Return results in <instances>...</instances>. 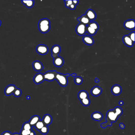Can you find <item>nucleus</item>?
<instances>
[{"label":"nucleus","mask_w":135,"mask_h":135,"mask_svg":"<svg viewBox=\"0 0 135 135\" xmlns=\"http://www.w3.org/2000/svg\"><path fill=\"white\" fill-rule=\"evenodd\" d=\"M119 115H118L114 110H110L107 111V123H104L101 124V126L103 128H105L108 126H111L112 123H115L119 118Z\"/></svg>","instance_id":"f257e3e1"},{"label":"nucleus","mask_w":135,"mask_h":135,"mask_svg":"<svg viewBox=\"0 0 135 135\" xmlns=\"http://www.w3.org/2000/svg\"><path fill=\"white\" fill-rule=\"evenodd\" d=\"M38 27L39 30L42 33H46L50 31V22L47 18L42 19L39 22Z\"/></svg>","instance_id":"f03ea898"},{"label":"nucleus","mask_w":135,"mask_h":135,"mask_svg":"<svg viewBox=\"0 0 135 135\" xmlns=\"http://www.w3.org/2000/svg\"><path fill=\"white\" fill-rule=\"evenodd\" d=\"M70 74H64L57 73L56 75L55 80H57L58 83L60 84L61 86L65 87L68 84V79L67 77L70 76Z\"/></svg>","instance_id":"7ed1b4c3"},{"label":"nucleus","mask_w":135,"mask_h":135,"mask_svg":"<svg viewBox=\"0 0 135 135\" xmlns=\"http://www.w3.org/2000/svg\"><path fill=\"white\" fill-rule=\"evenodd\" d=\"M57 72L56 71H48L43 74L44 80L48 81H52L55 80Z\"/></svg>","instance_id":"20e7f679"},{"label":"nucleus","mask_w":135,"mask_h":135,"mask_svg":"<svg viewBox=\"0 0 135 135\" xmlns=\"http://www.w3.org/2000/svg\"><path fill=\"white\" fill-rule=\"evenodd\" d=\"M87 26L82 23H80L77 25L76 31L77 34L80 36H83L87 32Z\"/></svg>","instance_id":"39448f33"},{"label":"nucleus","mask_w":135,"mask_h":135,"mask_svg":"<svg viewBox=\"0 0 135 135\" xmlns=\"http://www.w3.org/2000/svg\"><path fill=\"white\" fill-rule=\"evenodd\" d=\"M36 51L39 54L44 55L48 53V48L47 46L44 44H39L37 47Z\"/></svg>","instance_id":"423d86ee"},{"label":"nucleus","mask_w":135,"mask_h":135,"mask_svg":"<svg viewBox=\"0 0 135 135\" xmlns=\"http://www.w3.org/2000/svg\"><path fill=\"white\" fill-rule=\"evenodd\" d=\"M61 50V47L59 45H56L54 46L52 48V56L54 58L58 56Z\"/></svg>","instance_id":"0eeeda50"},{"label":"nucleus","mask_w":135,"mask_h":135,"mask_svg":"<svg viewBox=\"0 0 135 135\" xmlns=\"http://www.w3.org/2000/svg\"><path fill=\"white\" fill-rule=\"evenodd\" d=\"M124 26L127 29L133 30L135 29V21L133 20H127L124 23Z\"/></svg>","instance_id":"6e6552de"},{"label":"nucleus","mask_w":135,"mask_h":135,"mask_svg":"<svg viewBox=\"0 0 135 135\" xmlns=\"http://www.w3.org/2000/svg\"><path fill=\"white\" fill-rule=\"evenodd\" d=\"M34 82L37 85L42 83L44 80L43 74L41 73H39L35 76L33 78Z\"/></svg>","instance_id":"1a4fd4ad"},{"label":"nucleus","mask_w":135,"mask_h":135,"mask_svg":"<svg viewBox=\"0 0 135 135\" xmlns=\"http://www.w3.org/2000/svg\"><path fill=\"white\" fill-rule=\"evenodd\" d=\"M64 61L63 58L60 56L54 58L53 61V63L54 65L58 68L61 67L64 64Z\"/></svg>","instance_id":"9d476101"},{"label":"nucleus","mask_w":135,"mask_h":135,"mask_svg":"<svg viewBox=\"0 0 135 135\" xmlns=\"http://www.w3.org/2000/svg\"><path fill=\"white\" fill-rule=\"evenodd\" d=\"M16 88V87L14 85H9L6 88L5 91V94L7 96L12 94Z\"/></svg>","instance_id":"9b49d317"},{"label":"nucleus","mask_w":135,"mask_h":135,"mask_svg":"<svg viewBox=\"0 0 135 135\" xmlns=\"http://www.w3.org/2000/svg\"><path fill=\"white\" fill-rule=\"evenodd\" d=\"M86 15L90 21L95 20L96 18V14L95 12L91 9H88L86 13Z\"/></svg>","instance_id":"f8f14e48"},{"label":"nucleus","mask_w":135,"mask_h":135,"mask_svg":"<svg viewBox=\"0 0 135 135\" xmlns=\"http://www.w3.org/2000/svg\"><path fill=\"white\" fill-rule=\"evenodd\" d=\"M34 70L37 71H40L44 69L43 65L40 61H35L32 63Z\"/></svg>","instance_id":"ddd939ff"},{"label":"nucleus","mask_w":135,"mask_h":135,"mask_svg":"<svg viewBox=\"0 0 135 135\" xmlns=\"http://www.w3.org/2000/svg\"><path fill=\"white\" fill-rule=\"evenodd\" d=\"M111 92L114 95H119L121 93V87L119 85H116L113 86L111 88Z\"/></svg>","instance_id":"4468645a"},{"label":"nucleus","mask_w":135,"mask_h":135,"mask_svg":"<svg viewBox=\"0 0 135 135\" xmlns=\"http://www.w3.org/2000/svg\"><path fill=\"white\" fill-rule=\"evenodd\" d=\"M123 41L124 44L128 47H132L134 43L131 41L128 35H125L123 37Z\"/></svg>","instance_id":"2eb2a0df"},{"label":"nucleus","mask_w":135,"mask_h":135,"mask_svg":"<svg viewBox=\"0 0 135 135\" xmlns=\"http://www.w3.org/2000/svg\"><path fill=\"white\" fill-rule=\"evenodd\" d=\"M77 20L80 23H82L87 26H88V25L90 23L89 19H88L87 17L85 14L82 15L79 18H78Z\"/></svg>","instance_id":"dca6fc26"},{"label":"nucleus","mask_w":135,"mask_h":135,"mask_svg":"<svg viewBox=\"0 0 135 135\" xmlns=\"http://www.w3.org/2000/svg\"><path fill=\"white\" fill-rule=\"evenodd\" d=\"M102 92V88L98 86H95L92 88L91 94L93 96H97L100 95Z\"/></svg>","instance_id":"f3484780"},{"label":"nucleus","mask_w":135,"mask_h":135,"mask_svg":"<svg viewBox=\"0 0 135 135\" xmlns=\"http://www.w3.org/2000/svg\"><path fill=\"white\" fill-rule=\"evenodd\" d=\"M42 121L43 122L44 125L48 126V125H50L52 123V117L50 114H46L44 116Z\"/></svg>","instance_id":"a211bd4d"},{"label":"nucleus","mask_w":135,"mask_h":135,"mask_svg":"<svg viewBox=\"0 0 135 135\" xmlns=\"http://www.w3.org/2000/svg\"><path fill=\"white\" fill-rule=\"evenodd\" d=\"M83 42L86 44L88 45H92L94 43V40L91 36L86 35L84 36L82 39Z\"/></svg>","instance_id":"6ab92c4d"},{"label":"nucleus","mask_w":135,"mask_h":135,"mask_svg":"<svg viewBox=\"0 0 135 135\" xmlns=\"http://www.w3.org/2000/svg\"><path fill=\"white\" fill-rule=\"evenodd\" d=\"M92 117L93 120L99 121L103 119V116L100 112H95L92 114Z\"/></svg>","instance_id":"aec40b11"},{"label":"nucleus","mask_w":135,"mask_h":135,"mask_svg":"<svg viewBox=\"0 0 135 135\" xmlns=\"http://www.w3.org/2000/svg\"><path fill=\"white\" fill-rule=\"evenodd\" d=\"M40 120H41V119H40V117L38 115H35L31 118L29 122L31 124V126L33 127V126H34L36 123Z\"/></svg>","instance_id":"412c9836"},{"label":"nucleus","mask_w":135,"mask_h":135,"mask_svg":"<svg viewBox=\"0 0 135 135\" xmlns=\"http://www.w3.org/2000/svg\"><path fill=\"white\" fill-rule=\"evenodd\" d=\"M78 98L80 100L84 99L85 98L88 97V94L87 91L85 90H82L78 93Z\"/></svg>","instance_id":"4be33fe9"},{"label":"nucleus","mask_w":135,"mask_h":135,"mask_svg":"<svg viewBox=\"0 0 135 135\" xmlns=\"http://www.w3.org/2000/svg\"><path fill=\"white\" fill-rule=\"evenodd\" d=\"M22 2L28 8L32 7L34 5V1H22Z\"/></svg>","instance_id":"5701e85b"},{"label":"nucleus","mask_w":135,"mask_h":135,"mask_svg":"<svg viewBox=\"0 0 135 135\" xmlns=\"http://www.w3.org/2000/svg\"><path fill=\"white\" fill-rule=\"evenodd\" d=\"M44 126H45V125H44L43 121H42L40 120L36 123V124L34 126L35 127L37 130L40 131L42 128Z\"/></svg>","instance_id":"b1692460"},{"label":"nucleus","mask_w":135,"mask_h":135,"mask_svg":"<svg viewBox=\"0 0 135 135\" xmlns=\"http://www.w3.org/2000/svg\"><path fill=\"white\" fill-rule=\"evenodd\" d=\"M32 127L29 122H26L23 125L22 128L25 130H32Z\"/></svg>","instance_id":"393cba45"},{"label":"nucleus","mask_w":135,"mask_h":135,"mask_svg":"<svg viewBox=\"0 0 135 135\" xmlns=\"http://www.w3.org/2000/svg\"><path fill=\"white\" fill-rule=\"evenodd\" d=\"M87 32L90 35H94L96 33L97 31L91 28L90 26H88L87 27Z\"/></svg>","instance_id":"a878e982"},{"label":"nucleus","mask_w":135,"mask_h":135,"mask_svg":"<svg viewBox=\"0 0 135 135\" xmlns=\"http://www.w3.org/2000/svg\"><path fill=\"white\" fill-rule=\"evenodd\" d=\"M88 26H90L91 28H93V29L97 31L98 29L99 28V26L98 24L95 22H90L89 24L88 25Z\"/></svg>","instance_id":"bb28decb"},{"label":"nucleus","mask_w":135,"mask_h":135,"mask_svg":"<svg viewBox=\"0 0 135 135\" xmlns=\"http://www.w3.org/2000/svg\"><path fill=\"white\" fill-rule=\"evenodd\" d=\"M81 104L85 106H88L90 104V101L88 97L80 100Z\"/></svg>","instance_id":"cd10ccee"},{"label":"nucleus","mask_w":135,"mask_h":135,"mask_svg":"<svg viewBox=\"0 0 135 135\" xmlns=\"http://www.w3.org/2000/svg\"><path fill=\"white\" fill-rule=\"evenodd\" d=\"M39 131L41 133L43 134H47L49 131L48 127L47 126H44Z\"/></svg>","instance_id":"c85d7f7f"},{"label":"nucleus","mask_w":135,"mask_h":135,"mask_svg":"<svg viewBox=\"0 0 135 135\" xmlns=\"http://www.w3.org/2000/svg\"><path fill=\"white\" fill-rule=\"evenodd\" d=\"M75 83L77 85H80L82 83L83 79L80 77H76L74 79Z\"/></svg>","instance_id":"c756f323"},{"label":"nucleus","mask_w":135,"mask_h":135,"mask_svg":"<svg viewBox=\"0 0 135 135\" xmlns=\"http://www.w3.org/2000/svg\"><path fill=\"white\" fill-rule=\"evenodd\" d=\"M22 94V92L21 90L19 88H16L13 93V94L16 97H19L21 96Z\"/></svg>","instance_id":"7c9ffc66"},{"label":"nucleus","mask_w":135,"mask_h":135,"mask_svg":"<svg viewBox=\"0 0 135 135\" xmlns=\"http://www.w3.org/2000/svg\"><path fill=\"white\" fill-rule=\"evenodd\" d=\"M32 130H25L22 128L20 131V135H29L31 131Z\"/></svg>","instance_id":"2f4dec72"},{"label":"nucleus","mask_w":135,"mask_h":135,"mask_svg":"<svg viewBox=\"0 0 135 135\" xmlns=\"http://www.w3.org/2000/svg\"><path fill=\"white\" fill-rule=\"evenodd\" d=\"M130 37V38L132 41L133 43H135V31L131 32L128 35Z\"/></svg>","instance_id":"473e14b6"},{"label":"nucleus","mask_w":135,"mask_h":135,"mask_svg":"<svg viewBox=\"0 0 135 135\" xmlns=\"http://www.w3.org/2000/svg\"><path fill=\"white\" fill-rule=\"evenodd\" d=\"M65 2V5L66 7L68 8H69L70 6L73 4V1H64Z\"/></svg>","instance_id":"72a5a7b5"},{"label":"nucleus","mask_w":135,"mask_h":135,"mask_svg":"<svg viewBox=\"0 0 135 135\" xmlns=\"http://www.w3.org/2000/svg\"><path fill=\"white\" fill-rule=\"evenodd\" d=\"M2 135H12V134L10 131H5L2 133Z\"/></svg>","instance_id":"f704fd0d"},{"label":"nucleus","mask_w":135,"mask_h":135,"mask_svg":"<svg viewBox=\"0 0 135 135\" xmlns=\"http://www.w3.org/2000/svg\"><path fill=\"white\" fill-rule=\"evenodd\" d=\"M76 6L75 4H73H73L70 6L69 8H70V9L71 10H74V9L76 8Z\"/></svg>","instance_id":"c9c22d12"},{"label":"nucleus","mask_w":135,"mask_h":135,"mask_svg":"<svg viewBox=\"0 0 135 135\" xmlns=\"http://www.w3.org/2000/svg\"><path fill=\"white\" fill-rule=\"evenodd\" d=\"M119 126L122 129H124L125 128V125L123 123L120 124Z\"/></svg>","instance_id":"e433bc0d"},{"label":"nucleus","mask_w":135,"mask_h":135,"mask_svg":"<svg viewBox=\"0 0 135 135\" xmlns=\"http://www.w3.org/2000/svg\"><path fill=\"white\" fill-rule=\"evenodd\" d=\"M73 4H75L76 6L78 4L79 1H73Z\"/></svg>","instance_id":"4c0bfd02"},{"label":"nucleus","mask_w":135,"mask_h":135,"mask_svg":"<svg viewBox=\"0 0 135 135\" xmlns=\"http://www.w3.org/2000/svg\"><path fill=\"white\" fill-rule=\"evenodd\" d=\"M29 135H35V132L34 131L32 130Z\"/></svg>","instance_id":"58836bf2"},{"label":"nucleus","mask_w":135,"mask_h":135,"mask_svg":"<svg viewBox=\"0 0 135 135\" xmlns=\"http://www.w3.org/2000/svg\"><path fill=\"white\" fill-rule=\"evenodd\" d=\"M119 104L120 105H123L124 104L123 102L122 101H120L119 102Z\"/></svg>","instance_id":"ea45409f"},{"label":"nucleus","mask_w":135,"mask_h":135,"mask_svg":"<svg viewBox=\"0 0 135 135\" xmlns=\"http://www.w3.org/2000/svg\"><path fill=\"white\" fill-rule=\"evenodd\" d=\"M99 80L98 79V78H95V82H96V83H98V82H99Z\"/></svg>","instance_id":"a19ab883"},{"label":"nucleus","mask_w":135,"mask_h":135,"mask_svg":"<svg viewBox=\"0 0 135 135\" xmlns=\"http://www.w3.org/2000/svg\"><path fill=\"white\" fill-rule=\"evenodd\" d=\"M71 76L73 77H76L77 76V74H76V73H73V74H71Z\"/></svg>","instance_id":"79ce46f5"},{"label":"nucleus","mask_w":135,"mask_h":135,"mask_svg":"<svg viewBox=\"0 0 135 135\" xmlns=\"http://www.w3.org/2000/svg\"><path fill=\"white\" fill-rule=\"evenodd\" d=\"M12 135H21L20 133H13Z\"/></svg>","instance_id":"37998d69"},{"label":"nucleus","mask_w":135,"mask_h":135,"mask_svg":"<svg viewBox=\"0 0 135 135\" xmlns=\"http://www.w3.org/2000/svg\"><path fill=\"white\" fill-rule=\"evenodd\" d=\"M27 99H28V100H29V99H30V96H27Z\"/></svg>","instance_id":"c03bdc74"},{"label":"nucleus","mask_w":135,"mask_h":135,"mask_svg":"<svg viewBox=\"0 0 135 135\" xmlns=\"http://www.w3.org/2000/svg\"><path fill=\"white\" fill-rule=\"evenodd\" d=\"M1 20H0V26L1 25Z\"/></svg>","instance_id":"a18cd8bd"}]
</instances>
